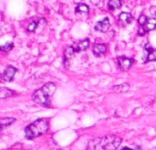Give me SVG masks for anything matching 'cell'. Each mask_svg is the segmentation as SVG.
<instances>
[{"instance_id": "1", "label": "cell", "mask_w": 156, "mask_h": 150, "mask_svg": "<svg viewBox=\"0 0 156 150\" xmlns=\"http://www.w3.org/2000/svg\"><path fill=\"white\" fill-rule=\"evenodd\" d=\"M122 140L120 137L114 135L98 137L89 142L87 150H116L122 144Z\"/></svg>"}, {"instance_id": "2", "label": "cell", "mask_w": 156, "mask_h": 150, "mask_svg": "<svg viewBox=\"0 0 156 150\" xmlns=\"http://www.w3.org/2000/svg\"><path fill=\"white\" fill-rule=\"evenodd\" d=\"M55 91L56 85L52 82H48L32 94V100L39 105L49 107L50 97L54 94Z\"/></svg>"}, {"instance_id": "3", "label": "cell", "mask_w": 156, "mask_h": 150, "mask_svg": "<svg viewBox=\"0 0 156 150\" xmlns=\"http://www.w3.org/2000/svg\"><path fill=\"white\" fill-rule=\"evenodd\" d=\"M48 130V122L44 119H38L26 127L25 135L27 139H32L40 137L43 134H46Z\"/></svg>"}, {"instance_id": "4", "label": "cell", "mask_w": 156, "mask_h": 150, "mask_svg": "<svg viewBox=\"0 0 156 150\" xmlns=\"http://www.w3.org/2000/svg\"><path fill=\"white\" fill-rule=\"evenodd\" d=\"M156 28V15L152 16L151 17L147 18L146 23L140 27V30H139V34L140 35H144L146 32H149L151 30H154Z\"/></svg>"}, {"instance_id": "5", "label": "cell", "mask_w": 156, "mask_h": 150, "mask_svg": "<svg viewBox=\"0 0 156 150\" xmlns=\"http://www.w3.org/2000/svg\"><path fill=\"white\" fill-rule=\"evenodd\" d=\"M118 64H119V67L121 68V70L127 71L133 66V60L126 58V57H119L118 58Z\"/></svg>"}, {"instance_id": "6", "label": "cell", "mask_w": 156, "mask_h": 150, "mask_svg": "<svg viewBox=\"0 0 156 150\" xmlns=\"http://www.w3.org/2000/svg\"><path fill=\"white\" fill-rule=\"evenodd\" d=\"M110 26H111V24H110L109 18L105 17L102 20L98 21L97 24L95 25L94 28H95V30H97L99 32H107L110 28Z\"/></svg>"}, {"instance_id": "7", "label": "cell", "mask_w": 156, "mask_h": 150, "mask_svg": "<svg viewBox=\"0 0 156 150\" xmlns=\"http://www.w3.org/2000/svg\"><path fill=\"white\" fill-rule=\"evenodd\" d=\"M16 72V69L13 66H8L5 68L2 74V79L5 82H11Z\"/></svg>"}, {"instance_id": "8", "label": "cell", "mask_w": 156, "mask_h": 150, "mask_svg": "<svg viewBox=\"0 0 156 150\" xmlns=\"http://www.w3.org/2000/svg\"><path fill=\"white\" fill-rule=\"evenodd\" d=\"M144 60V62L145 61H154V60H156V49L151 48L149 45H147L145 47Z\"/></svg>"}, {"instance_id": "9", "label": "cell", "mask_w": 156, "mask_h": 150, "mask_svg": "<svg viewBox=\"0 0 156 150\" xmlns=\"http://www.w3.org/2000/svg\"><path fill=\"white\" fill-rule=\"evenodd\" d=\"M89 46H90V39L85 38L81 41H79L72 47H73L75 52H79V51H83V50L87 49L89 48Z\"/></svg>"}, {"instance_id": "10", "label": "cell", "mask_w": 156, "mask_h": 150, "mask_svg": "<svg viewBox=\"0 0 156 150\" xmlns=\"http://www.w3.org/2000/svg\"><path fill=\"white\" fill-rule=\"evenodd\" d=\"M107 50V47L105 44H101V43H98V44H94L92 46V52L95 56L99 57L101 55H103L105 54Z\"/></svg>"}, {"instance_id": "11", "label": "cell", "mask_w": 156, "mask_h": 150, "mask_svg": "<svg viewBox=\"0 0 156 150\" xmlns=\"http://www.w3.org/2000/svg\"><path fill=\"white\" fill-rule=\"evenodd\" d=\"M74 53H75V50H74L72 46L71 47H68L65 49V51H64V65L66 67H69V63L68 62H69V59L73 56Z\"/></svg>"}, {"instance_id": "12", "label": "cell", "mask_w": 156, "mask_h": 150, "mask_svg": "<svg viewBox=\"0 0 156 150\" xmlns=\"http://www.w3.org/2000/svg\"><path fill=\"white\" fill-rule=\"evenodd\" d=\"M133 19V16H132V14H130V13H121L120 15H119V20L122 23V24H124V25H128V24H130L131 22H132V20Z\"/></svg>"}, {"instance_id": "13", "label": "cell", "mask_w": 156, "mask_h": 150, "mask_svg": "<svg viewBox=\"0 0 156 150\" xmlns=\"http://www.w3.org/2000/svg\"><path fill=\"white\" fill-rule=\"evenodd\" d=\"M15 121H16V119H15V118H13V117L2 118V119H1V121H0V123H1V131H2V130H4V128H5V127L9 126L10 125H12Z\"/></svg>"}, {"instance_id": "14", "label": "cell", "mask_w": 156, "mask_h": 150, "mask_svg": "<svg viewBox=\"0 0 156 150\" xmlns=\"http://www.w3.org/2000/svg\"><path fill=\"white\" fill-rule=\"evenodd\" d=\"M13 94H14V92L11 91L10 89H7V88L3 87V88H1V90H0V97H1L2 99L8 98V97H10V96H12Z\"/></svg>"}, {"instance_id": "15", "label": "cell", "mask_w": 156, "mask_h": 150, "mask_svg": "<svg viewBox=\"0 0 156 150\" xmlns=\"http://www.w3.org/2000/svg\"><path fill=\"white\" fill-rule=\"evenodd\" d=\"M108 6H109V9L115 10L122 6V1L121 0H111V1H109Z\"/></svg>"}, {"instance_id": "16", "label": "cell", "mask_w": 156, "mask_h": 150, "mask_svg": "<svg viewBox=\"0 0 156 150\" xmlns=\"http://www.w3.org/2000/svg\"><path fill=\"white\" fill-rule=\"evenodd\" d=\"M89 11H90V8H89V6L86 5V4H79L77 6H76V8H75V12L76 13H79V12H80V13H89Z\"/></svg>"}, {"instance_id": "17", "label": "cell", "mask_w": 156, "mask_h": 150, "mask_svg": "<svg viewBox=\"0 0 156 150\" xmlns=\"http://www.w3.org/2000/svg\"><path fill=\"white\" fill-rule=\"evenodd\" d=\"M129 88H130V86H129V84H127V83H123V84H121V85H118V86L113 87V89H116L115 91L120 92V93L127 92V91L129 90Z\"/></svg>"}, {"instance_id": "18", "label": "cell", "mask_w": 156, "mask_h": 150, "mask_svg": "<svg viewBox=\"0 0 156 150\" xmlns=\"http://www.w3.org/2000/svg\"><path fill=\"white\" fill-rule=\"evenodd\" d=\"M38 26V22L37 21H33L31 23H29L27 25V30L29 31V32H34L36 30V28Z\"/></svg>"}, {"instance_id": "19", "label": "cell", "mask_w": 156, "mask_h": 150, "mask_svg": "<svg viewBox=\"0 0 156 150\" xmlns=\"http://www.w3.org/2000/svg\"><path fill=\"white\" fill-rule=\"evenodd\" d=\"M14 47V44L12 42H9V43H6L3 46H1L0 49L3 51V52H7V51H10Z\"/></svg>"}, {"instance_id": "20", "label": "cell", "mask_w": 156, "mask_h": 150, "mask_svg": "<svg viewBox=\"0 0 156 150\" xmlns=\"http://www.w3.org/2000/svg\"><path fill=\"white\" fill-rule=\"evenodd\" d=\"M147 18H148V17H146L144 15H142V16L139 17V19H138V23H139L140 27L144 26V25L146 23V21H147Z\"/></svg>"}, {"instance_id": "21", "label": "cell", "mask_w": 156, "mask_h": 150, "mask_svg": "<svg viewBox=\"0 0 156 150\" xmlns=\"http://www.w3.org/2000/svg\"><path fill=\"white\" fill-rule=\"evenodd\" d=\"M122 150H132V149H129L128 148H124V149H122Z\"/></svg>"}]
</instances>
